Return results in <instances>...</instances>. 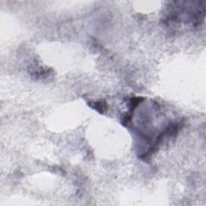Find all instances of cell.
I'll return each mask as SVG.
<instances>
[{"instance_id":"1","label":"cell","mask_w":206,"mask_h":206,"mask_svg":"<svg viewBox=\"0 0 206 206\" xmlns=\"http://www.w3.org/2000/svg\"><path fill=\"white\" fill-rule=\"evenodd\" d=\"M91 106L100 113H104L105 110H106V104L104 102H95L94 103L91 104Z\"/></svg>"}]
</instances>
